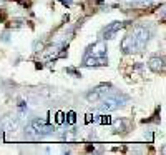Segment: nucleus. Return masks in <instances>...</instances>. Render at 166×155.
<instances>
[{
	"label": "nucleus",
	"mask_w": 166,
	"mask_h": 155,
	"mask_svg": "<svg viewBox=\"0 0 166 155\" xmlns=\"http://www.w3.org/2000/svg\"><path fill=\"white\" fill-rule=\"evenodd\" d=\"M128 100L126 97H106V99H103V102L98 105V110L101 114H108V112H113V110L120 109L125 105V102Z\"/></svg>",
	"instance_id": "nucleus-1"
},
{
	"label": "nucleus",
	"mask_w": 166,
	"mask_h": 155,
	"mask_svg": "<svg viewBox=\"0 0 166 155\" xmlns=\"http://www.w3.org/2000/svg\"><path fill=\"white\" fill-rule=\"evenodd\" d=\"M151 37V30L150 28H146L145 25H136L133 28V38H135V43H136V50L141 52L143 48L146 47V43H148Z\"/></svg>",
	"instance_id": "nucleus-2"
},
{
	"label": "nucleus",
	"mask_w": 166,
	"mask_h": 155,
	"mask_svg": "<svg viewBox=\"0 0 166 155\" xmlns=\"http://www.w3.org/2000/svg\"><path fill=\"white\" fill-rule=\"evenodd\" d=\"M30 127L35 130L37 137H43V135H50V133L55 132V127H53V125H48V124L43 122V120H40V119L32 120Z\"/></svg>",
	"instance_id": "nucleus-3"
},
{
	"label": "nucleus",
	"mask_w": 166,
	"mask_h": 155,
	"mask_svg": "<svg viewBox=\"0 0 166 155\" xmlns=\"http://www.w3.org/2000/svg\"><path fill=\"white\" fill-rule=\"evenodd\" d=\"M106 64H108L106 55H100V57L85 55V59H83V65H85V67H103Z\"/></svg>",
	"instance_id": "nucleus-4"
},
{
	"label": "nucleus",
	"mask_w": 166,
	"mask_h": 155,
	"mask_svg": "<svg viewBox=\"0 0 166 155\" xmlns=\"http://www.w3.org/2000/svg\"><path fill=\"white\" fill-rule=\"evenodd\" d=\"M148 67L154 74H163L164 72V59L163 57H158V55H153L148 62Z\"/></svg>",
	"instance_id": "nucleus-5"
},
{
	"label": "nucleus",
	"mask_w": 166,
	"mask_h": 155,
	"mask_svg": "<svg viewBox=\"0 0 166 155\" xmlns=\"http://www.w3.org/2000/svg\"><path fill=\"white\" fill-rule=\"evenodd\" d=\"M86 55H93V57H100V55H106V43L105 40H100L93 43L91 47H88V52Z\"/></svg>",
	"instance_id": "nucleus-6"
},
{
	"label": "nucleus",
	"mask_w": 166,
	"mask_h": 155,
	"mask_svg": "<svg viewBox=\"0 0 166 155\" xmlns=\"http://www.w3.org/2000/svg\"><path fill=\"white\" fill-rule=\"evenodd\" d=\"M125 25H126V22H113L111 25H108V27L103 30V40H108V38H111L116 32L120 30V28H123Z\"/></svg>",
	"instance_id": "nucleus-7"
},
{
	"label": "nucleus",
	"mask_w": 166,
	"mask_h": 155,
	"mask_svg": "<svg viewBox=\"0 0 166 155\" xmlns=\"http://www.w3.org/2000/svg\"><path fill=\"white\" fill-rule=\"evenodd\" d=\"M121 50L125 54H131V52H138L136 50V43H135V38L133 35H126L123 40H121Z\"/></svg>",
	"instance_id": "nucleus-8"
},
{
	"label": "nucleus",
	"mask_w": 166,
	"mask_h": 155,
	"mask_svg": "<svg viewBox=\"0 0 166 155\" xmlns=\"http://www.w3.org/2000/svg\"><path fill=\"white\" fill-rule=\"evenodd\" d=\"M105 94H103V92H100L98 89H95V90H91V92H88V94H86L85 95V99L86 100H88L90 102V104H93V102H98L100 99H101V97H103Z\"/></svg>",
	"instance_id": "nucleus-9"
},
{
	"label": "nucleus",
	"mask_w": 166,
	"mask_h": 155,
	"mask_svg": "<svg viewBox=\"0 0 166 155\" xmlns=\"http://www.w3.org/2000/svg\"><path fill=\"white\" fill-rule=\"evenodd\" d=\"M3 128H5V132H17L18 130V122L13 119H7L5 122H3Z\"/></svg>",
	"instance_id": "nucleus-10"
},
{
	"label": "nucleus",
	"mask_w": 166,
	"mask_h": 155,
	"mask_svg": "<svg viewBox=\"0 0 166 155\" xmlns=\"http://www.w3.org/2000/svg\"><path fill=\"white\" fill-rule=\"evenodd\" d=\"M113 130H115V132H126L125 120H115V122H113Z\"/></svg>",
	"instance_id": "nucleus-11"
},
{
	"label": "nucleus",
	"mask_w": 166,
	"mask_h": 155,
	"mask_svg": "<svg viewBox=\"0 0 166 155\" xmlns=\"http://www.w3.org/2000/svg\"><path fill=\"white\" fill-rule=\"evenodd\" d=\"M43 50V43L42 42H35L33 43V52H42Z\"/></svg>",
	"instance_id": "nucleus-12"
},
{
	"label": "nucleus",
	"mask_w": 166,
	"mask_h": 155,
	"mask_svg": "<svg viewBox=\"0 0 166 155\" xmlns=\"http://www.w3.org/2000/svg\"><path fill=\"white\" fill-rule=\"evenodd\" d=\"M67 117H68V124H71V125L75 124V120H76V119H75V117H76V115H75V112H68V115H67Z\"/></svg>",
	"instance_id": "nucleus-13"
},
{
	"label": "nucleus",
	"mask_w": 166,
	"mask_h": 155,
	"mask_svg": "<svg viewBox=\"0 0 166 155\" xmlns=\"http://www.w3.org/2000/svg\"><path fill=\"white\" fill-rule=\"evenodd\" d=\"M63 117H65V114H63V112H58V114H57V122H58V124H63V120H65Z\"/></svg>",
	"instance_id": "nucleus-14"
},
{
	"label": "nucleus",
	"mask_w": 166,
	"mask_h": 155,
	"mask_svg": "<svg viewBox=\"0 0 166 155\" xmlns=\"http://www.w3.org/2000/svg\"><path fill=\"white\" fill-rule=\"evenodd\" d=\"M60 2L63 3V5H67V7H70V5H71V0H60Z\"/></svg>",
	"instance_id": "nucleus-15"
},
{
	"label": "nucleus",
	"mask_w": 166,
	"mask_h": 155,
	"mask_svg": "<svg viewBox=\"0 0 166 155\" xmlns=\"http://www.w3.org/2000/svg\"><path fill=\"white\" fill-rule=\"evenodd\" d=\"M101 124H110V119H108V117H105V119H101Z\"/></svg>",
	"instance_id": "nucleus-16"
}]
</instances>
